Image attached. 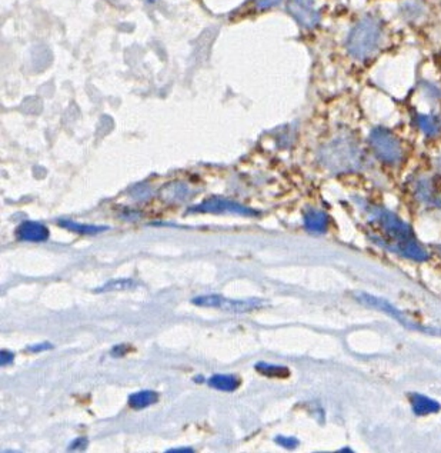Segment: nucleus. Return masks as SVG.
Listing matches in <instances>:
<instances>
[{
  "label": "nucleus",
  "instance_id": "obj_15",
  "mask_svg": "<svg viewBox=\"0 0 441 453\" xmlns=\"http://www.w3.org/2000/svg\"><path fill=\"white\" fill-rule=\"evenodd\" d=\"M157 401H159V395L153 391H142V392H136L129 396V405H130V408H133L136 410L149 408V406L154 405Z\"/></svg>",
  "mask_w": 441,
  "mask_h": 453
},
{
  "label": "nucleus",
  "instance_id": "obj_7",
  "mask_svg": "<svg viewBox=\"0 0 441 453\" xmlns=\"http://www.w3.org/2000/svg\"><path fill=\"white\" fill-rule=\"evenodd\" d=\"M289 13L306 29H313L320 23L321 15L316 8V0H289Z\"/></svg>",
  "mask_w": 441,
  "mask_h": 453
},
{
  "label": "nucleus",
  "instance_id": "obj_22",
  "mask_svg": "<svg viewBox=\"0 0 441 453\" xmlns=\"http://www.w3.org/2000/svg\"><path fill=\"white\" fill-rule=\"evenodd\" d=\"M15 360V354L9 350L0 352V365L2 367H11Z\"/></svg>",
  "mask_w": 441,
  "mask_h": 453
},
{
  "label": "nucleus",
  "instance_id": "obj_18",
  "mask_svg": "<svg viewBox=\"0 0 441 453\" xmlns=\"http://www.w3.org/2000/svg\"><path fill=\"white\" fill-rule=\"evenodd\" d=\"M134 282L132 279H116V281H110L108 284H105L102 288L96 289V292H115V291H129L134 288Z\"/></svg>",
  "mask_w": 441,
  "mask_h": 453
},
{
  "label": "nucleus",
  "instance_id": "obj_23",
  "mask_svg": "<svg viewBox=\"0 0 441 453\" xmlns=\"http://www.w3.org/2000/svg\"><path fill=\"white\" fill-rule=\"evenodd\" d=\"M132 347L126 343H122V345H116L113 349H112V356L113 357H120V356H125Z\"/></svg>",
  "mask_w": 441,
  "mask_h": 453
},
{
  "label": "nucleus",
  "instance_id": "obj_10",
  "mask_svg": "<svg viewBox=\"0 0 441 453\" xmlns=\"http://www.w3.org/2000/svg\"><path fill=\"white\" fill-rule=\"evenodd\" d=\"M189 196H190V189L185 184H181V182H173L170 185H166L160 191V198L168 203L183 202Z\"/></svg>",
  "mask_w": 441,
  "mask_h": 453
},
{
  "label": "nucleus",
  "instance_id": "obj_4",
  "mask_svg": "<svg viewBox=\"0 0 441 453\" xmlns=\"http://www.w3.org/2000/svg\"><path fill=\"white\" fill-rule=\"evenodd\" d=\"M369 143L373 153L387 164H399L404 157V149L400 139L387 128L377 126L372 129Z\"/></svg>",
  "mask_w": 441,
  "mask_h": 453
},
{
  "label": "nucleus",
  "instance_id": "obj_5",
  "mask_svg": "<svg viewBox=\"0 0 441 453\" xmlns=\"http://www.w3.org/2000/svg\"><path fill=\"white\" fill-rule=\"evenodd\" d=\"M193 305L200 308H214L231 313H246L251 312L254 309H258L264 305V302L258 298H250V299H227L219 295H206V296H197L192 301Z\"/></svg>",
  "mask_w": 441,
  "mask_h": 453
},
{
  "label": "nucleus",
  "instance_id": "obj_21",
  "mask_svg": "<svg viewBox=\"0 0 441 453\" xmlns=\"http://www.w3.org/2000/svg\"><path fill=\"white\" fill-rule=\"evenodd\" d=\"M87 444H89V440H87V437H77L74 439L70 444H69V450H84L87 447Z\"/></svg>",
  "mask_w": 441,
  "mask_h": 453
},
{
  "label": "nucleus",
  "instance_id": "obj_25",
  "mask_svg": "<svg viewBox=\"0 0 441 453\" xmlns=\"http://www.w3.org/2000/svg\"><path fill=\"white\" fill-rule=\"evenodd\" d=\"M166 452H168V453H192L193 452V449L192 447H176V449H167Z\"/></svg>",
  "mask_w": 441,
  "mask_h": 453
},
{
  "label": "nucleus",
  "instance_id": "obj_8",
  "mask_svg": "<svg viewBox=\"0 0 441 453\" xmlns=\"http://www.w3.org/2000/svg\"><path fill=\"white\" fill-rule=\"evenodd\" d=\"M414 195L424 205L441 208V195L438 194L435 185L430 179L424 177L417 180V184L414 185Z\"/></svg>",
  "mask_w": 441,
  "mask_h": 453
},
{
  "label": "nucleus",
  "instance_id": "obj_1",
  "mask_svg": "<svg viewBox=\"0 0 441 453\" xmlns=\"http://www.w3.org/2000/svg\"><path fill=\"white\" fill-rule=\"evenodd\" d=\"M360 206L366 212L369 220L379 229V233H374L372 236V240L374 243L416 262H424L428 259V253L416 240L410 226L404 223L397 215L387 211L386 208L365 202H360Z\"/></svg>",
  "mask_w": 441,
  "mask_h": 453
},
{
  "label": "nucleus",
  "instance_id": "obj_13",
  "mask_svg": "<svg viewBox=\"0 0 441 453\" xmlns=\"http://www.w3.org/2000/svg\"><path fill=\"white\" fill-rule=\"evenodd\" d=\"M411 408L416 415H428L435 413L440 409V403L435 402L431 398H427L424 395H411Z\"/></svg>",
  "mask_w": 441,
  "mask_h": 453
},
{
  "label": "nucleus",
  "instance_id": "obj_3",
  "mask_svg": "<svg viewBox=\"0 0 441 453\" xmlns=\"http://www.w3.org/2000/svg\"><path fill=\"white\" fill-rule=\"evenodd\" d=\"M320 162L333 173L356 172L363 166V152L351 136H338L321 147Z\"/></svg>",
  "mask_w": 441,
  "mask_h": 453
},
{
  "label": "nucleus",
  "instance_id": "obj_19",
  "mask_svg": "<svg viewBox=\"0 0 441 453\" xmlns=\"http://www.w3.org/2000/svg\"><path fill=\"white\" fill-rule=\"evenodd\" d=\"M275 442L279 444V446H283L286 449H294L297 447L299 444V440L296 437H289V436H277L275 439Z\"/></svg>",
  "mask_w": 441,
  "mask_h": 453
},
{
  "label": "nucleus",
  "instance_id": "obj_6",
  "mask_svg": "<svg viewBox=\"0 0 441 453\" xmlns=\"http://www.w3.org/2000/svg\"><path fill=\"white\" fill-rule=\"evenodd\" d=\"M233 213V215H241V216H257L258 213L256 211H251L237 202L224 199V198H210L205 201L203 203L193 206L189 209V213Z\"/></svg>",
  "mask_w": 441,
  "mask_h": 453
},
{
  "label": "nucleus",
  "instance_id": "obj_17",
  "mask_svg": "<svg viewBox=\"0 0 441 453\" xmlns=\"http://www.w3.org/2000/svg\"><path fill=\"white\" fill-rule=\"evenodd\" d=\"M254 369L268 378H287L290 375V371L286 367L269 365V364H264V362H258V364H256Z\"/></svg>",
  "mask_w": 441,
  "mask_h": 453
},
{
  "label": "nucleus",
  "instance_id": "obj_20",
  "mask_svg": "<svg viewBox=\"0 0 441 453\" xmlns=\"http://www.w3.org/2000/svg\"><path fill=\"white\" fill-rule=\"evenodd\" d=\"M282 2V0H254V5L258 11H266V9H270L276 5H279Z\"/></svg>",
  "mask_w": 441,
  "mask_h": 453
},
{
  "label": "nucleus",
  "instance_id": "obj_14",
  "mask_svg": "<svg viewBox=\"0 0 441 453\" xmlns=\"http://www.w3.org/2000/svg\"><path fill=\"white\" fill-rule=\"evenodd\" d=\"M209 386L222 391V392H233L239 388V379L234 375H214L207 381Z\"/></svg>",
  "mask_w": 441,
  "mask_h": 453
},
{
  "label": "nucleus",
  "instance_id": "obj_11",
  "mask_svg": "<svg viewBox=\"0 0 441 453\" xmlns=\"http://www.w3.org/2000/svg\"><path fill=\"white\" fill-rule=\"evenodd\" d=\"M304 226L310 233H324L328 226V216L321 211L309 209L304 213Z\"/></svg>",
  "mask_w": 441,
  "mask_h": 453
},
{
  "label": "nucleus",
  "instance_id": "obj_12",
  "mask_svg": "<svg viewBox=\"0 0 441 453\" xmlns=\"http://www.w3.org/2000/svg\"><path fill=\"white\" fill-rule=\"evenodd\" d=\"M416 126L428 138H434L441 132V119L434 115H414Z\"/></svg>",
  "mask_w": 441,
  "mask_h": 453
},
{
  "label": "nucleus",
  "instance_id": "obj_9",
  "mask_svg": "<svg viewBox=\"0 0 441 453\" xmlns=\"http://www.w3.org/2000/svg\"><path fill=\"white\" fill-rule=\"evenodd\" d=\"M16 235L23 242H46L49 239V229L39 222L26 220L18 228Z\"/></svg>",
  "mask_w": 441,
  "mask_h": 453
},
{
  "label": "nucleus",
  "instance_id": "obj_24",
  "mask_svg": "<svg viewBox=\"0 0 441 453\" xmlns=\"http://www.w3.org/2000/svg\"><path fill=\"white\" fill-rule=\"evenodd\" d=\"M53 346L52 343L49 342H43V343H38V345H33V346H29L28 350L29 352H33V353H39V352H45V350H50Z\"/></svg>",
  "mask_w": 441,
  "mask_h": 453
},
{
  "label": "nucleus",
  "instance_id": "obj_2",
  "mask_svg": "<svg viewBox=\"0 0 441 453\" xmlns=\"http://www.w3.org/2000/svg\"><path fill=\"white\" fill-rule=\"evenodd\" d=\"M382 40L383 22L374 15H367L351 28L345 47L353 59L365 62L379 52Z\"/></svg>",
  "mask_w": 441,
  "mask_h": 453
},
{
  "label": "nucleus",
  "instance_id": "obj_16",
  "mask_svg": "<svg viewBox=\"0 0 441 453\" xmlns=\"http://www.w3.org/2000/svg\"><path fill=\"white\" fill-rule=\"evenodd\" d=\"M59 225L67 230L81 233V235H98L101 232L108 230V226H96V225H81L73 220H59Z\"/></svg>",
  "mask_w": 441,
  "mask_h": 453
}]
</instances>
